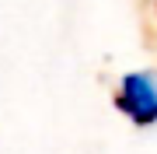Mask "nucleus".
Here are the masks:
<instances>
[{
  "mask_svg": "<svg viewBox=\"0 0 157 154\" xmlns=\"http://www.w3.org/2000/svg\"><path fill=\"white\" fill-rule=\"evenodd\" d=\"M115 109L133 126H157V70H129L115 88Z\"/></svg>",
  "mask_w": 157,
  "mask_h": 154,
  "instance_id": "1",
  "label": "nucleus"
}]
</instances>
